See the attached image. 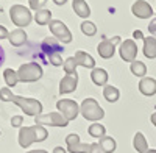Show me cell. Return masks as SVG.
<instances>
[{
	"mask_svg": "<svg viewBox=\"0 0 156 153\" xmlns=\"http://www.w3.org/2000/svg\"><path fill=\"white\" fill-rule=\"evenodd\" d=\"M80 114L86 120L98 122V120H101L103 117H105V109L98 105V101L95 98L87 97L80 103Z\"/></svg>",
	"mask_w": 156,
	"mask_h": 153,
	"instance_id": "obj_1",
	"label": "cell"
},
{
	"mask_svg": "<svg viewBox=\"0 0 156 153\" xmlns=\"http://www.w3.org/2000/svg\"><path fill=\"white\" fill-rule=\"evenodd\" d=\"M42 66L37 62H25L17 69V76L20 83H34L42 78Z\"/></svg>",
	"mask_w": 156,
	"mask_h": 153,
	"instance_id": "obj_2",
	"label": "cell"
},
{
	"mask_svg": "<svg viewBox=\"0 0 156 153\" xmlns=\"http://www.w3.org/2000/svg\"><path fill=\"white\" fill-rule=\"evenodd\" d=\"M9 19L17 28H25V27H28V25L31 23L33 14H31V11L27 6L17 3V5H12L9 8Z\"/></svg>",
	"mask_w": 156,
	"mask_h": 153,
	"instance_id": "obj_3",
	"label": "cell"
},
{
	"mask_svg": "<svg viewBox=\"0 0 156 153\" xmlns=\"http://www.w3.org/2000/svg\"><path fill=\"white\" fill-rule=\"evenodd\" d=\"M12 103L17 105L27 116H31V117H36L39 114H42V103L36 98H31V97H23V95H16Z\"/></svg>",
	"mask_w": 156,
	"mask_h": 153,
	"instance_id": "obj_4",
	"label": "cell"
},
{
	"mask_svg": "<svg viewBox=\"0 0 156 153\" xmlns=\"http://www.w3.org/2000/svg\"><path fill=\"white\" fill-rule=\"evenodd\" d=\"M34 123L37 125H48V126H59V128H66L69 125V120L62 116L61 112H48V114H39L34 117Z\"/></svg>",
	"mask_w": 156,
	"mask_h": 153,
	"instance_id": "obj_5",
	"label": "cell"
},
{
	"mask_svg": "<svg viewBox=\"0 0 156 153\" xmlns=\"http://www.w3.org/2000/svg\"><path fill=\"white\" fill-rule=\"evenodd\" d=\"M56 109L69 122L75 120L78 116H80V105H78L75 100H72V98H61V100H58L56 101Z\"/></svg>",
	"mask_w": 156,
	"mask_h": 153,
	"instance_id": "obj_6",
	"label": "cell"
},
{
	"mask_svg": "<svg viewBox=\"0 0 156 153\" xmlns=\"http://www.w3.org/2000/svg\"><path fill=\"white\" fill-rule=\"evenodd\" d=\"M48 28H50V33L53 34V37H56L61 44L72 42V33H70V30L67 28V25L64 23L62 20L51 19V22L48 23Z\"/></svg>",
	"mask_w": 156,
	"mask_h": 153,
	"instance_id": "obj_7",
	"label": "cell"
},
{
	"mask_svg": "<svg viewBox=\"0 0 156 153\" xmlns=\"http://www.w3.org/2000/svg\"><path fill=\"white\" fill-rule=\"evenodd\" d=\"M119 53H120V58L125 61V62H129L131 64L133 61H136V56H137V44L134 39H125L120 42V47H119Z\"/></svg>",
	"mask_w": 156,
	"mask_h": 153,
	"instance_id": "obj_8",
	"label": "cell"
},
{
	"mask_svg": "<svg viewBox=\"0 0 156 153\" xmlns=\"http://www.w3.org/2000/svg\"><path fill=\"white\" fill-rule=\"evenodd\" d=\"M120 42V36H114L111 37V39H105L101 41L98 45H97V52L100 55V58L103 59H109L114 56L115 53V45Z\"/></svg>",
	"mask_w": 156,
	"mask_h": 153,
	"instance_id": "obj_9",
	"label": "cell"
},
{
	"mask_svg": "<svg viewBox=\"0 0 156 153\" xmlns=\"http://www.w3.org/2000/svg\"><path fill=\"white\" fill-rule=\"evenodd\" d=\"M131 12L139 19H148L153 16V8L145 0H136L131 6Z\"/></svg>",
	"mask_w": 156,
	"mask_h": 153,
	"instance_id": "obj_10",
	"label": "cell"
},
{
	"mask_svg": "<svg viewBox=\"0 0 156 153\" xmlns=\"http://www.w3.org/2000/svg\"><path fill=\"white\" fill-rule=\"evenodd\" d=\"M34 142H36L34 125L33 126H22L20 131H19V145L22 148H28Z\"/></svg>",
	"mask_w": 156,
	"mask_h": 153,
	"instance_id": "obj_11",
	"label": "cell"
},
{
	"mask_svg": "<svg viewBox=\"0 0 156 153\" xmlns=\"http://www.w3.org/2000/svg\"><path fill=\"white\" fill-rule=\"evenodd\" d=\"M78 86V73L75 75H66L59 81V94H70L73 92Z\"/></svg>",
	"mask_w": 156,
	"mask_h": 153,
	"instance_id": "obj_12",
	"label": "cell"
},
{
	"mask_svg": "<svg viewBox=\"0 0 156 153\" xmlns=\"http://www.w3.org/2000/svg\"><path fill=\"white\" fill-rule=\"evenodd\" d=\"M42 50L48 55H53V53H62L64 52V47L62 44L56 39V37H45V39L42 41Z\"/></svg>",
	"mask_w": 156,
	"mask_h": 153,
	"instance_id": "obj_13",
	"label": "cell"
},
{
	"mask_svg": "<svg viewBox=\"0 0 156 153\" xmlns=\"http://www.w3.org/2000/svg\"><path fill=\"white\" fill-rule=\"evenodd\" d=\"M139 91H140L142 95H147V97L154 95L156 94V80L151 78V76H144V78H140Z\"/></svg>",
	"mask_w": 156,
	"mask_h": 153,
	"instance_id": "obj_14",
	"label": "cell"
},
{
	"mask_svg": "<svg viewBox=\"0 0 156 153\" xmlns=\"http://www.w3.org/2000/svg\"><path fill=\"white\" fill-rule=\"evenodd\" d=\"M75 59H76L78 66L86 67V69H95V59L90 56L87 52H84V50H78V52H75Z\"/></svg>",
	"mask_w": 156,
	"mask_h": 153,
	"instance_id": "obj_15",
	"label": "cell"
},
{
	"mask_svg": "<svg viewBox=\"0 0 156 153\" xmlns=\"http://www.w3.org/2000/svg\"><path fill=\"white\" fill-rule=\"evenodd\" d=\"M8 41L12 47H20L27 42V33H25L23 28H16L9 31V36H8Z\"/></svg>",
	"mask_w": 156,
	"mask_h": 153,
	"instance_id": "obj_16",
	"label": "cell"
},
{
	"mask_svg": "<svg viewBox=\"0 0 156 153\" xmlns=\"http://www.w3.org/2000/svg\"><path fill=\"white\" fill-rule=\"evenodd\" d=\"M90 80H92L94 84L97 86H103L105 87L108 84V80H109V75L105 69H101V67H95L92 69V72H90Z\"/></svg>",
	"mask_w": 156,
	"mask_h": 153,
	"instance_id": "obj_17",
	"label": "cell"
},
{
	"mask_svg": "<svg viewBox=\"0 0 156 153\" xmlns=\"http://www.w3.org/2000/svg\"><path fill=\"white\" fill-rule=\"evenodd\" d=\"M72 9L75 11V14L81 19H87L90 16V8L86 3V0H72Z\"/></svg>",
	"mask_w": 156,
	"mask_h": 153,
	"instance_id": "obj_18",
	"label": "cell"
},
{
	"mask_svg": "<svg viewBox=\"0 0 156 153\" xmlns=\"http://www.w3.org/2000/svg\"><path fill=\"white\" fill-rule=\"evenodd\" d=\"M145 58L154 59L156 58V37L154 36H147L144 37V48H142Z\"/></svg>",
	"mask_w": 156,
	"mask_h": 153,
	"instance_id": "obj_19",
	"label": "cell"
},
{
	"mask_svg": "<svg viewBox=\"0 0 156 153\" xmlns=\"http://www.w3.org/2000/svg\"><path fill=\"white\" fill-rule=\"evenodd\" d=\"M133 147L137 153H147L150 148H148V142H147V139L145 136L142 134L140 131H137L133 137Z\"/></svg>",
	"mask_w": 156,
	"mask_h": 153,
	"instance_id": "obj_20",
	"label": "cell"
},
{
	"mask_svg": "<svg viewBox=\"0 0 156 153\" xmlns=\"http://www.w3.org/2000/svg\"><path fill=\"white\" fill-rule=\"evenodd\" d=\"M103 97H105V100L109 101V103H115V101L120 98V91L112 84H106L103 87Z\"/></svg>",
	"mask_w": 156,
	"mask_h": 153,
	"instance_id": "obj_21",
	"label": "cell"
},
{
	"mask_svg": "<svg viewBox=\"0 0 156 153\" xmlns=\"http://www.w3.org/2000/svg\"><path fill=\"white\" fill-rule=\"evenodd\" d=\"M33 19H34V22L37 25H48L51 22V11L45 9V8H41V9H37L34 12Z\"/></svg>",
	"mask_w": 156,
	"mask_h": 153,
	"instance_id": "obj_22",
	"label": "cell"
},
{
	"mask_svg": "<svg viewBox=\"0 0 156 153\" xmlns=\"http://www.w3.org/2000/svg\"><path fill=\"white\" fill-rule=\"evenodd\" d=\"M97 144L100 145V148H101L103 153H114V150H115V147H117L115 139L111 137V136H103V137H100V141H98Z\"/></svg>",
	"mask_w": 156,
	"mask_h": 153,
	"instance_id": "obj_23",
	"label": "cell"
},
{
	"mask_svg": "<svg viewBox=\"0 0 156 153\" xmlns=\"http://www.w3.org/2000/svg\"><path fill=\"white\" fill-rule=\"evenodd\" d=\"M87 134L94 139H100L103 136H106V128L100 122H92V125L87 128Z\"/></svg>",
	"mask_w": 156,
	"mask_h": 153,
	"instance_id": "obj_24",
	"label": "cell"
},
{
	"mask_svg": "<svg viewBox=\"0 0 156 153\" xmlns=\"http://www.w3.org/2000/svg\"><path fill=\"white\" fill-rule=\"evenodd\" d=\"M129 70H131V73L134 76H137V78H144L145 73H147V66L144 64L142 61H133L131 64H129Z\"/></svg>",
	"mask_w": 156,
	"mask_h": 153,
	"instance_id": "obj_25",
	"label": "cell"
},
{
	"mask_svg": "<svg viewBox=\"0 0 156 153\" xmlns=\"http://www.w3.org/2000/svg\"><path fill=\"white\" fill-rule=\"evenodd\" d=\"M3 80L6 83L8 87H14L19 83V76H17V70L12 69H5L3 70Z\"/></svg>",
	"mask_w": 156,
	"mask_h": 153,
	"instance_id": "obj_26",
	"label": "cell"
},
{
	"mask_svg": "<svg viewBox=\"0 0 156 153\" xmlns=\"http://www.w3.org/2000/svg\"><path fill=\"white\" fill-rule=\"evenodd\" d=\"M92 144H84V142H75L72 145H67V151L69 153H90Z\"/></svg>",
	"mask_w": 156,
	"mask_h": 153,
	"instance_id": "obj_27",
	"label": "cell"
},
{
	"mask_svg": "<svg viewBox=\"0 0 156 153\" xmlns=\"http://www.w3.org/2000/svg\"><path fill=\"white\" fill-rule=\"evenodd\" d=\"M76 67H78V64H76L75 56H69L67 59H64L62 69H64V72H66V75H75L76 73Z\"/></svg>",
	"mask_w": 156,
	"mask_h": 153,
	"instance_id": "obj_28",
	"label": "cell"
},
{
	"mask_svg": "<svg viewBox=\"0 0 156 153\" xmlns=\"http://www.w3.org/2000/svg\"><path fill=\"white\" fill-rule=\"evenodd\" d=\"M80 28H81L83 34H86V36H94V34H97V27H95V23L90 22V20H83L81 25H80Z\"/></svg>",
	"mask_w": 156,
	"mask_h": 153,
	"instance_id": "obj_29",
	"label": "cell"
},
{
	"mask_svg": "<svg viewBox=\"0 0 156 153\" xmlns=\"http://www.w3.org/2000/svg\"><path fill=\"white\" fill-rule=\"evenodd\" d=\"M34 133H36V142H42L48 137V131L44 125H37L34 123Z\"/></svg>",
	"mask_w": 156,
	"mask_h": 153,
	"instance_id": "obj_30",
	"label": "cell"
},
{
	"mask_svg": "<svg viewBox=\"0 0 156 153\" xmlns=\"http://www.w3.org/2000/svg\"><path fill=\"white\" fill-rule=\"evenodd\" d=\"M14 94H12V91L8 87V86H5V87H0V100L2 101H5V103H12V100H14Z\"/></svg>",
	"mask_w": 156,
	"mask_h": 153,
	"instance_id": "obj_31",
	"label": "cell"
},
{
	"mask_svg": "<svg viewBox=\"0 0 156 153\" xmlns=\"http://www.w3.org/2000/svg\"><path fill=\"white\" fill-rule=\"evenodd\" d=\"M48 61H50L53 66H56V67H62V66H64V61H62L61 53H53V55H48Z\"/></svg>",
	"mask_w": 156,
	"mask_h": 153,
	"instance_id": "obj_32",
	"label": "cell"
},
{
	"mask_svg": "<svg viewBox=\"0 0 156 153\" xmlns=\"http://www.w3.org/2000/svg\"><path fill=\"white\" fill-rule=\"evenodd\" d=\"M23 123V116H12L11 117V126L12 128H20Z\"/></svg>",
	"mask_w": 156,
	"mask_h": 153,
	"instance_id": "obj_33",
	"label": "cell"
},
{
	"mask_svg": "<svg viewBox=\"0 0 156 153\" xmlns=\"http://www.w3.org/2000/svg\"><path fill=\"white\" fill-rule=\"evenodd\" d=\"M8 36H9V31H8V28L5 27V25H0V41L8 39Z\"/></svg>",
	"mask_w": 156,
	"mask_h": 153,
	"instance_id": "obj_34",
	"label": "cell"
},
{
	"mask_svg": "<svg viewBox=\"0 0 156 153\" xmlns=\"http://www.w3.org/2000/svg\"><path fill=\"white\" fill-rule=\"evenodd\" d=\"M28 2H30V9H34V11L41 9V5H42L41 0H28Z\"/></svg>",
	"mask_w": 156,
	"mask_h": 153,
	"instance_id": "obj_35",
	"label": "cell"
},
{
	"mask_svg": "<svg viewBox=\"0 0 156 153\" xmlns=\"http://www.w3.org/2000/svg\"><path fill=\"white\" fill-rule=\"evenodd\" d=\"M148 31H150V34H151V36H154V37H156V17H154V19H151V22L148 23Z\"/></svg>",
	"mask_w": 156,
	"mask_h": 153,
	"instance_id": "obj_36",
	"label": "cell"
},
{
	"mask_svg": "<svg viewBox=\"0 0 156 153\" xmlns=\"http://www.w3.org/2000/svg\"><path fill=\"white\" fill-rule=\"evenodd\" d=\"M133 37H134V39H140V41H144V34H142V31L140 30H134L133 31Z\"/></svg>",
	"mask_w": 156,
	"mask_h": 153,
	"instance_id": "obj_37",
	"label": "cell"
},
{
	"mask_svg": "<svg viewBox=\"0 0 156 153\" xmlns=\"http://www.w3.org/2000/svg\"><path fill=\"white\" fill-rule=\"evenodd\" d=\"M90 153H103V151H101L100 145H98L97 142H94V144H92V148H90Z\"/></svg>",
	"mask_w": 156,
	"mask_h": 153,
	"instance_id": "obj_38",
	"label": "cell"
},
{
	"mask_svg": "<svg viewBox=\"0 0 156 153\" xmlns=\"http://www.w3.org/2000/svg\"><path fill=\"white\" fill-rule=\"evenodd\" d=\"M5 62V50H3V47L0 45V66H2Z\"/></svg>",
	"mask_w": 156,
	"mask_h": 153,
	"instance_id": "obj_39",
	"label": "cell"
},
{
	"mask_svg": "<svg viewBox=\"0 0 156 153\" xmlns=\"http://www.w3.org/2000/svg\"><path fill=\"white\" fill-rule=\"evenodd\" d=\"M51 153H69V151H67L66 148H62V147H59V145H58V147H55V148H53V151H51Z\"/></svg>",
	"mask_w": 156,
	"mask_h": 153,
	"instance_id": "obj_40",
	"label": "cell"
},
{
	"mask_svg": "<svg viewBox=\"0 0 156 153\" xmlns=\"http://www.w3.org/2000/svg\"><path fill=\"white\" fill-rule=\"evenodd\" d=\"M53 3L58 5V6H61V5H64V3H67V0H53Z\"/></svg>",
	"mask_w": 156,
	"mask_h": 153,
	"instance_id": "obj_41",
	"label": "cell"
},
{
	"mask_svg": "<svg viewBox=\"0 0 156 153\" xmlns=\"http://www.w3.org/2000/svg\"><path fill=\"white\" fill-rule=\"evenodd\" d=\"M150 120H151V123L156 126V112H153L151 116H150Z\"/></svg>",
	"mask_w": 156,
	"mask_h": 153,
	"instance_id": "obj_42",
	"label": "cell"
},
{
	"mask_svg": "<svg viewBox=\"0 0 156 153\" xmlns=\"http://www.w3.org/2000/svg\"><path fill=\"white\" fill-rule=\"evenodd\" d=\"M27 153H48L47 150H30V151H27Z\"/></svg>",
	"mask_w": 156,
	"mask_h": 153,
	"instance_id": "obj_43",
	"label": "cell"
},
{
	"mask_svg": "<svg viewBox=\"0 0 156 153\" xmlns=\"http://www.w3.org/2000/svg\"><path fill=\"white\" fill-rule=\"evenodd\" d=\"M147 153H156V150H154V148H150V150H148Z\"/></svg>",
	"mask_w": 156,
	"mask_h": 153,
	"instance_id": "obj_44",
	"label": "cell"
},
{
	"mask_svg": "<svg viewBox=\"0 0 156 153\" xmlns=\"http://www.w3.org/2000/svg\"><path fill=\"white\" fill-rule=\"evenodd\" d=\"M0 12H2V8H0Z\"/></svg>",
	"mask_w": 156,
	"mask_h": 153,
	"instance_id": "obj_45",
	"label": "cell"
}]
</instances>
